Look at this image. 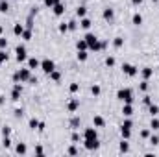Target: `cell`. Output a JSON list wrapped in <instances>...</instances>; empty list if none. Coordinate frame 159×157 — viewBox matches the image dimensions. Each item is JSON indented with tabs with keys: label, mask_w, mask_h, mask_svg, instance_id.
<instances>
[{
	"label": "cell",
	"mask_w": 159,
	"mask_h": 157,
	"mask_svg": "<svg viewBox=\"0 0 159 157\" xmlns=\"http://www.w3.org/2000/svg\"><path fill=\"white\" fill-rule=\"evenodd\" d=\"M117 98L124 104H133V91L129 87H122L117 91Z\"/></svg>",
	"instance_id": "cell-1"
},
{
	"label": "cell",
	"mask_w": 159,
	"mask_h": 157,
	"mask_svg": "<svg viewBox=\"0 0 159 157\" xmlns=\"http://www.w3.org/2000/svg\"><path fill=\"white\" fill-rule=\"evenodd\" d=\"M32 76V69H20L13 74V81L15 83H20V81H28Z\"/></svg>",
	"instance_id": "cell-2"
},
{
	"label": "cell",
	"mask_w": 159,
	"mask_h": 157,
	"mask_svg": "<svg viewBox=\"0 0 159 157\" xmlns=\"http://www.w3.org/2000/svg\"><path fill=\"white\" fill-rule=\"evenodd\" d=\"M122 72H124L126 76L133 78V76H137V74H139V69H137L135 65H131V63H124V65H122Z\"/></svg>",
	"instance_id": "cell-3"
},
{
	"label": "cell",
	"mask_w": 159,
	"mask_h": 157,
	"mask_svg": "<svg viewBox=\"0 0 159 157\" xmlns=\"http://www.w3.org/2000/svg\"><path fill=\"white\" fill-rule=\"evenodd\" d=\"M15 54H17L15 57H17V61H19V63H22V61H26V59H28V54H26V46H24V44H19V46L15 48Z\"/></svg>",
	"instance_id": "cell-4"
},
{
	"label": "cell",
	"mask_w": 159,
	"mask_h": 157,
	"mask_svg": "<svg viewBox=\"0 0 159 157\" xmlns=\"http://www.w3.org/2000/svg\"><path fill=\"white\" fill-rule=\"evenodd\" d=\"M41 69H43V72H44V74H50L52 70H56V63H54L52 59H48V57H46V59H43V61H41Z\"/></svg>",
	"instance_id": "cell-5"
},
{
	"label": "cell",
	"mask_w": 159,
	"mask_h": 157,
	"mask_svg": "<svg viewBox=\"0 0 159 157\" xmlns=\"http://www.w3.org/2000/svg\"><path fill=\"white\" fill-rule=\"evenodd\" d=\"M20 94H22V85L20 83H15L13 89H11V100L13 102H19L20 100Z\"/></svg>",
	"instance_id": "cell-6"
},
{
	"label": "cell",
	"mask_w": 159,
	"mask_h": 157,
	"mask_svg": "<svg viewBox=\"0 0 159 157\" xmlns=\"http://www.w3.org/2000/svg\"><path fill=\"white\" fill-rule=\"evenodd\" d=\"M85 142H83V146L89 150V152H93V150H98L100 148V142H98V139H83Z\"/></svg>",
	"instance_id": "cell-7"
},
{
	"label": "cell",
	"mask_w": 159,
	"mask_h": 157,
	"mask_svg": "<svg viewBox=\"0 0 159 157\" xmlns=\"http://www.w3.org/2000/svg\"><path fill=\"white\" fill-rule=\"evenodd\" d=\"M80 107V100L78 98H72V100H69V104H67V111L69 113H76Z\"/></svg>",
	"instance_id": "cell-8"
},
{
	"label": "cell",
	"mask_w": 159,
	"mask_h": 157,
	"mask_svg": "<svg viewBox=\"0 0 159 157\" xmlns=\"http://www.w3.org/2000/svg\"><path fill=\"white\" fill-rule=\"evenodd\" d=\"M83 139H98V133H96V128H85L83 131Z\"/></svg>",
	"instance_id": "cell-9"
},
{
	"label": "cell",
	"mask_w": 159,
	"mask_h": 157,
	"mask_svg": "<svg viewBox=\"0 0 159 157\" xmlns=\"http://www.w3.org/2000/svg\"><path fill=\"white\" fill-rule=\"evenodd\" d=\"M102 17H104V20L111 22V20L115 19V9H111V7H106V9H104V13H102Z\"/></svg>",
	"instance_id": "cell-10"
},
{
	"label": "cell",
	"mask_w": 159,
	"mask_h": 157,
	"mask_svg": "<svg viewBox=\"0 0 159 157\" xmlns=\"http://www.w3.org/2000/svg\"><path fill=\"white\" fill-rule=\"evenodd\" d=\"M141 76H143V79H150L152 76H154V69H152V67H144V69H141Z\"/></svg>",
	"instance_id": "cell-11"
},
{
	"label": "cell",
	"mask_w": 159,
	"mask_h": 157,
	"mask_svg": "<svg viewBox=\"0 0 159 157\" xmlns=\"http://www.w3.org/2000/svg\"><path fill=\"white\" fill-rule=\"evenodd\" d=\"M52 11H54V15H56V17H61V15L65 13V6L59 2V4H56V6L52 7Z\"/></svg>",
	"instance_id": "cell-12"
},
{
	"label": "cell",
	"mask_w": 159,
	"mask_h": 157,
	"mask_svg": "<svg viewBox=\"0 0 159 157\" xmlns=\"http://www.w3.org/2000/svg\"><path fill=\"white\" fill-rule=\"evenodd\" d=\"M93 126H94V128H104V126H106V120H104V117L96 115V117L93 118Z\"/></svg>",
	"instance_id": "cell-13"
},
{
	"label": "cell",
	"mask_w": 159,
	"mask_h": 157,
	"mask_svg": "<svg viewBox=\"0 0 159 157\" xmlns=\"http://www.w3.org/2000/svg\"><path fill=\"white\" fill-rule=\"evenodd\" d=\"M122 115L124 117H131L133 115V105L131 104H124L122 105Z\"/></svg>",
	"instance_id": "cell-14"
},
{
	"label": "cell",
	"mask_w": 159,
	"mask_h": 157,
	"mask_svg": "<svg viewBox=\"0 0 159 157\" xmlns=\"http://www.w3.org/2000/svg\"><path fill=\"white\" fill-rule=\"evenodd\" d=\"M28 69H41V61L37 57H30L28 59Z\"/></svg>",
	"instance_id": "cell-15"
},
{
	"label": "cell",
	"mask_w": 159,
	"mask_h": 157,
	"mask_svg": "<svg viewBox=\"0 0 159 157\" xmlns=\"http://www.w3.org/2000/svg\"><path fill=\"white\" fill-rule=\"evenodd\" d=\"M15 152H17L19 155H24V154L28 152V148H26V144H24V142H19V144L15 146Z\"/></svg>",
	"instance_id": "cell-16"
},
{
	"label": "cell",
	"mask_w": 159,
	"mask_h": 157,
	"mask_svg": "<svg viewBox=\"0 0 159 157\" xmlns=\"http://www.w3.org/2000/svg\"><path fill=\"white\" fill-rule=\"evenodd\" d=\"M119 150L122 154H126V152H129V144H128V139H122L119 144Z\"/></svg>",
	"instance_id": "cell-17"
},
{
	"label": "cell",
	"mask_w": 159,
	"mask_h": 157,
	"mask_svg": "<svg viewBox=\"0 0 159 157\" xmlns=\"http://www.w3.org/2000/svg\"><path fill=\"white\" fill-rule=\"evenodd\" d=\"M148 113H150L152 117H157V115H159V105H156V104H150V105H148Z\"/></svg>",
	"instance_id": "cell-18"
},
{
	"label": "cell",
	"mask_w": 159,
	"mask_h": 157,
	"mask_svg": "<svg viewBox=\"0 0 159 157\" xmlns=\"http://www.w3.org/2000/svg\"><path fill=\"white\" fill-rule=\"evenodd\" d=\"M131 22H133L135 26H141V24H143V15H141V13H135V15L131 17Z\"/></svg>",
	"instance_id": "cell-19"
},
{
	"label": "cell",
	"mask_w": 159,
	"mask_h": 157,
	"mask_svg": "<svg viewBox=\"0 0 159 157\" xmlns=\"http://www.w3.org/2000/svg\"><path fill=\"white\" fill-rule=\"evenodd\" d=\"M91 24H93V22H91V20L87 19V17H83V19H80V26H81L83 30H89V28H91Z\"/></svg>",
	"instance_id": "cell-20"
},
{
	"label": "cell",
	"mask_w": 159,
	"mask_h": 157,
	"mask_svg": "<svg viewBox=\"0 0 159 157\" xmlns=\"http://www.w3.org/2000/svg\"><path fill=\"white\" fill-rule=\"evenodd\" d=\"M22 32H24V26H22V24H20V22H19V24H15V26H13V34H15V35H17V37H20V35H22Z\"/></svg>",
	"instance_id": "cell-21"
},
{
	"label": "cell",
	"mask_w": 159,
	"mask_h": 157,
	"mask_svg": "<svg viewBox=\"0 0 159 157\" xmlns=\"http://www.w3.org/2000/svg\"><path fill=\"white\" fill-rule=\"evenodd\" d=\"M85 15H87V7H85V6H78V9H76V17H78V19H83Z\"/></svg>",
	"instance_id": "cell-22"
},
{
	"label": "cell",
	"mask_w": 159,
	"mask_h": 157,
	"mask_svg": "<svg viewBox=\"0 0 159 157\" xmlns=\"http://www.w3.org/2000/svg\"><path fill=\"white\" fill-rule=\"evenodd\" d=\"M76 48L78 50H89V44H87L85 39H80V41H76Z\"/></svg>",
	"instance_id": "cell-23"
},
{
	"label": "cell",
	"mask_w": 159,
	"mask_h": 157,
	"mask_svg": "<svg viewBox=\"0 0 159 157\" xmlns=\"http://www.w3.org/2000/svg\"><path fill=\"white\" fill-rule=\"evenodd\" d=\"M24 41H30L34 37V34H32V28H24V32H22V35H20Z\"/></svg>",
	"instance_id": "cell-24"
},
{
	"label": "cell",
	"mask_w": 159,
	"mask_h": 157,
	"mask_svg": "<svg viewBox=\"0 0 159 157\" xmlns=\"http://www.w3.org/2000/svg\"><path fill=\"white\" fill-rule=\"evenodd\" d=\"M76 57H78V61H87V57H89V54H87V50H78V54H76Z\"/></svg>",
	"instance_id": "cell-25"
},
{
	"label": "cell",
	"mask_w": 159,
	"mask_h": 157,
	"mask_svg": "<svg viewBox=\"0 0 159 157\" xmlns=\"http://www.w3.org/2000/svg\"><path fill=\"white\" fill-rule=\"evenodd\" d=\"M9 11V2L7 0H0V13H7Z\"/></svg>",
	"instance_id": "cell-26"
},
{
	"label": "cell",
	"mask_w": 159,
	"mask_h": 157,
	"mask_svg": "<svg viewBox=\"0 0 159 157\" xmlns=\"http://www.w3.org/2000/svg\"><path fill=\"white\" fill-rule=\"evenodd\" d=\"M39 122H41V120H37L35 117L30 118V122H28V128H30V129H37V128H39Z\"/></svg>",
	"instance_id": "cell-27"
},
{
	"label": "cell",
	"mask_w": 159,
	"mask_h": 157,
	"mask_svg": "<svg viewBox=\"0 0 159 157\" xmlns=\"http://www.w3.org/2000/svg\"><path fill=\"white\" fill-rule=\"evenodd\" d=\"M80 124H81V120H80V117H72V118H70V128H72V129H76V128H80Z\"/></svg>",
	"instance_id": "cell-28"
},
{
	"label": "cell",
	"mask_w": 159,
	"mask_h": 157,
	"mask_svg": "<svg viewBox=\"0 0 159 157\" xmlns=\"http://www.w3.org/2000/svg\"><path fill=\"white\" fill-rule=\"evenodd\" d=\"M120 135H122V139H129V137H131V129H128V128H120Z\"/></svg>",
	"instance_id": "cell-29"
},
{
	"label": "cell",
	"mask_w": 159,
	"mask_h": 157,
	"mask_svg": "<svg viewBox=\"0 0 159 157\" xmlns=\"http://www.w3.org/2000/svg\"><path fill=\"white\" fill-rule=\"evenodd\" d=\"M48 76H50V79H52V81H59V79H61V72H57V70H52Z\"/></svg>",
	"instance_id": "cell-30"
},
{
	"label": "cell",
	"mask_w": 159,
	"mask_h": 157,
	"mask_svg": "<svg viewBox=\"0 0 159 157\" xmlns=\"http://www.w3.org/2000/svg\"><path fill=\"white\" fill-rule=\"evenodd\" d=\"M120 128H128V129H131V128H133V120H131L129 117H126V120L122 122V126H120Z\"/></svg>",
	"instance_id": "cell-31"
},
{
	"label": "cell",
	"mask_w": 159,
	"mask_h": 157,
	"mask_svg": "<svg viewBox=\"0 0 159 157\" xmlns=\"http://www.w3.org/2000/svg\"><path fill=\"white\" fill-rule=\"evenodd\" d=\"M150 128H152L154 131H157V129H159V118H157V117H152V122H150Z\"/></svg>",
	"instance_id": "cell-32"
},
{
	"label": "cell",
	"mask_w": 159,
	"mask_h": 157,
	"mask_svg": "<svg viewBox=\"0 0 159 157\" xmlns=\"http://www.w3.org/2000/svg\"><path fill=\"white\" fill-rule=\"evenodd\" d=\"M113 46H115V48H122V46H124V39H122V37H115V39H113Z\"/></svg>",
	"instance_id": "cell-33"
},
{
	"label": "cell",
	"mask_w": 159,
	"mask_h": 157,
	"mask_svg": "<svg viewBox=\"0 0 159 157\" xmlns=\"http://www.w3.org/2000/svg\"><path fill=\"white\" fill-rule=\"evenodd\" d=\"M139 89H141L143 92H146V91L150 89V85H148V79H143V81L139 83Z\"/></svg>",
	"instance_id": "cell-34"
},
{
	"label": "cell",
	"mask_w": 159,
	"mask_h": 157,
	"mask_svg": "<svg viewBox=\"0 0 159 157\" xmlns=\"http://www.w3.org/2000/svg\"><path fill=\"white\" fill-rule=\"evenodd\" d=\"M100 92H102L100 85H93V87H91V94H93V96H100Z\"/></svg>",
	"instance_id": "cell-35"
},
{
	"label": "cell",
	"mask_w": 159,
	"mask_h": 157,
	"mask_svg": "<svg viewBox=\"0 0 159 157\" xmlns=\"http://www.w3.org/2000/svg\"><path fill=\"white\" fill-rule=\"evenodd\" d=\"M67 24H69V32H74V30H78V22H76V20H74V19H72V20H69V22H67Z\"/></svg>",
	"instance_id": "cell-36"
},
{
	"label": "cell",
	"mask_w": 159,
	"mask_h": 157,
	"mask_svg": "<svg viewBox=\"0 0 159 157\" xmlns=\"http://www.w3.org/2000/svg\"><path fill=\"white\" fill-rule=\"evenodd\" d=\"M7 59H9V56H7V52H6V50H0V65H2V63H6Z\"/></svg>",
	"instance_id": "cell-37"
},
{
	"label": "cell",
	"mask_w": 159,
	"mask_h": 157,
	"mask_svg": "<svg viewBox=\"0 0 159 157\" xmlns=\"http://www.w3.org/2000/svg\"><path fill=\"white\" fill-rule=\"evenodd\" d=\"M148 139H150V144H152V146H157L159 144V135H150Z\"/></svg>",
	"instance_id": "cell-38"
},
{
	"label": "cell",
	"mask_w": 159,
	"mask_h": 157,
	"mask_svg": "<svg viewBox=\"0 0 159 157\" xmlns=\"http://www.w3.org/2000/svg\"><path fill=\"white\" fill-rule=\"evenodd\" d=\"M59 2H61V0H44V6H46V7H50V9H52V7H54V6H56V4H59Z\"/></svg>",
	"instance_id": "cell-39"
},
{
	"label": "cell",
	"mask_w": 159,
	"mask_h": 157,
	"mask_svg": "<svg viewBox=\"0 0 159 157\" xmlns=\"http://www.w3.org/2000/svg\"><path fill=\"white\" fill-rule=\"evenodd\" d=\"M106 65H107V67H115V57H113V56H107V57H106Z\"/></svg>",
	"instance_id": "cell-40"
},
{
	"label": "cell",
	"mask_w": 159,
	"mask_h": 157,
	"mask_svg": "<svg viewBox=\"0 0 159 157\" xmlns=\"http://www.w3.org/2000/svg\"><path fill=\"white\" fill-rule=\"evenodd\" d=\"M2 146H4V148H9V146H11V139H9V137H4V139H2Z\"/></svg>",
	"instance_id": "cell-41"
},
{
	"label": "cell",
	"mask_w": 159,
	"mask_h": 157,
	"mask_svg": "<svg viewBox=\"0 0 159 157\" xmlns=\"http://www.w3.org/2000/svg\"><path fill=\"white\" fill-rule=\"evenodd\" d=\"M69 91H70L72 94H74V92H78V91H80V85H78V83H70V87H69Z\"/></svg>",
	"instance_id": "cell-42"
},
{
	"label": "cell",
	"mask_w": 159,
	"mask_h": 157,
	"mask_svg": "<svg viewBox=\"0 0 159 157\" xmlns=\"http://www.w3.org/2000/svg\"><path fill=\"white\" fill-rule=\"evenodd\" d=\"M59 32H61V34H67V32H69V24H67V22L59 24Z\"/></svg>",
	"instance_id": "cell-43"
},
{
	"label": "cell",
	"mask_w": 159,
	"mask_h": 157,
	"mask_svg": "<svg viewBox=\"0 0 159 157\" xmlns=\"http://www.w3.org/2000/svg\"><path fill=\"white\" fill-rule=\"evenodd\" d=\"M2 135H4V137H9V135H11V128L4 126V128H2Z\"/></svg>",
	"instance_id": "cell-44"
},
{
	"label": "cell",
	"mask_w": 159,
	"mask_h": 157,
	"mask_svg": "<svg viewBox=\"0 0 159 157\" xmlns=\"http://www.w3.org/2000/svg\"><path fill=\"white\" fill-rule=\"evenodd\" d=\"M67 154H69V155H78V150H76V146H70V148L67 150Z\"/></svg>",
	"instance_id": "cell-45"
},
{
	"label": "cell",
	"mask_w": 159,
	"mask_h": 157,
	"mask_svg": "<svg viewBox=\"0 0 159 157\" xmlns=\"http://www.w3.org/2000/svg\"><path fill=\"white\" fill-rule=\"evenodd\" d=\"M4 48H7V39L0 37V50H4Z\"/></svg>",
	"instance_id": "cell-46"
},
{
	"label": "cell",
	"mask_w": 159,
	"mask_h": 157,
	"mask_svg": "<svg viewBox=\"0 0 159 157\" xmlns=\"http://www.w3.org/2000/svg\"><path fill=\"white\" fill-rule=\"evenodd\" d=\"M26 28H34V17H32V15H30L28 20H26Z\"/></svg>",
	"instance_id": "cell-47"
},
{
	"label": "cell",
	"mask_w": 159,
	"mask_h": 157,
	"mask_svg": "<svg viewBox=\"0 0 159 157\" xmlns=\"http://www.w3.org/2000/svg\"><path fill=\"white\" fill-rule=\"evenodd\" d=\"M141 137H143V139H148V137H150V129H143V131H141Z\"/></svg>",
	"instance_id": "cell-48"
},
{
	"label": "cell",
	"mask_w": 159,
	"mask_h": 157,
	"mask_svg": "<svg viewBox=\"0 0 159 157\" xmlns=\"http://www.w3.org/2000/svg\"><path fill=\"white\" fill-rule=\"evenodd\" d=\"M22 115H24V109H22V107H20V109H15V117L17 118H20Z\"/></svg>",
	"instance_id": "cell-49"
},
{
	"label": "cell",
	"mask_w": 159,
	"mask_h": 157,
	"mask_svg": "<svg viewBox=\"0 0 159 157\" xmlns=\"http://www.w3.org/2000/svg\"><path fill=\"white\" fill-rule=\"evenodd\" d=\"M143 104H144V105H150V104H152V98H150V96H144V98H143Z\"/></svg>",
	"instance_id": "cell-50"
},
{
	"label": "cell",
	"mask_w": 159,
	"mask_h": 157,
	"mask_svg": "<svg viewBox=\"0 0 159 157\" xmlns=\"http://www.w3.org/2000/svg\"><path fill=\"white\" fill-rule=\"evenodd\" d=\"M35 154H37V155H43V154H44L43 146H35Z\"/></svg>",
	"instance_id": "cell-51"
},
{
	"label": "cell",
	"mask_w": 159,
	"mask_h": 157,
	"mask_svg": "<svg viewBox=\"0 0 159 157\" xmlns=\"http://www.w3.org/2000/svg\"><path fill=\"white\" fill-rule=\"evenodd\" d=\"M70 139H72V142H78V141H80V135H78V133H72V137H70Z\"/></svg>",
	"instance_id": "cell-52"
},
{
	"label": "cell",
	"mask_w": 159,
	"mask_h": 157,
	"mask_svg": "<svg viewBox=\"0 0 159 157\" xmlns=\"http://www.w3.org/2000/svg\"><path fill=\"white\" fill-rule=\"evenodd\" d=\"M28 81H30L32 85H35V83H37V78H35V76H30V79H28Z\"/></svg>",
	"instance_id": "cell-53"
},
{
	"label": "cell",
	"mask_w": 159,
	"mask_h": 157,
	"mask_svg": "<svg viewBox=\"0 0 159 157\" xmlns=\"http://www.w3.org/2000/svg\"><path fill=\"white\" fill-rule=\"evenodd\" d=\"M44 128H46V124H44V122H39V128H37V129H39V131H44Z\"/></svg>",
	"instance_id": "cell-54"
},
{
	"label": "cell",
	"mask_w": 159,
	"mask_h": 157,
	"mask_svg": "<svg viewBox=\"0 0 159 157\" xmlns=\"http://www.w3.org/2000/svg\"><path fill=\"white\" fill-rule=\"evenodd\" d=\"M131 4H133V6H141V4H143V0H131Z\"/></svg>",
	"instance_id": "cell-55"
},
{
	"label": "cell",
	"mask_w": 159,
	"mask_h": 157,
	"mask_svg": "<svg viewBox=\"0 0 159 157\" xmlns=\"http://www.w3.org/2000/svg\"><path fill=\"white\" fill-rule=\"evenodd\" d=\"M30 15H32V17H35V15H37V7H32V13H30Z\"/></svg>",
	"instance_id": "cell-56"
},
{
	"label": "cell",
	"mask_w": 159,
	"mask_h": 157,
	"mask_svg": "<svg viewBox=\"0 0 159 157\" xmlns=\"http://www.w3.org/2000/svg\"><path fill=\"white\" fill-rule=\"evenodd\" d=\"M2 32H4V28H2V24H0V35H2Z\"/></svg>",
	"instance_id": "cell-57"
},
{
	"label": "cell",
	"mask_w": 159,
	"mask_h": 157,
	"mask_svg": "<svg viewBox=\"0 0 159 157\" xmlns=\"http://www.w3.org/2000/svg\"><path fill=\"white\" fill-rule=\"evenodd\" d=\"M152 2H159V0H152Z\"/></svg>",
	"instance_id": "cell-58"
}]
</instances>
